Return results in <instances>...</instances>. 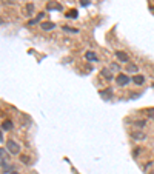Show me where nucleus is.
I'll return each mask as SVG.
<instances>
[{
    "instance_id": "f257e3e1",
    "label": "nucleus",
    "mask_w": 154,
    "mask_h": 174,
    "mask_svg": "<svg viewBox=\"0 0 154 174\" xmlns=\"http://www.w3.org/2000/svg\"><path fill=\"white\" fill-rule=\"evenodd\" d=\"M6 149H8V153H11V154H19V153H20V146H19V143L14 142L12 139L6 142Z\"/></svg>"
},
{
    "instance_id": "f03ea898",
    "label": "nucleus",
    "mask_w": 154,
    "mask_h": 174,
    "mask_svg": "<svg viewBox=\"0 0 154 174\" xmlns=\"http://www.w3.org/2000/svg\"><path fill=\"white\" fill-rule=\"evenodd\" d=\"M116 80H117V83H119L120 87H123V85H126V83L129 82V77H128V76H123V74H119Z\"/></svg>"
},
{
    "instance_id": "7ed1b4c3",
    "label": "nucleus",
    "mask_w": 154,
    "mask_h": 174,
    "mask_svg": "<svg viewBox=\"0 0 154 174\" xmlns=\"http://www.w3.org/2000/svg\"><path fill=\"white\" fill-rule=\"evenodd\" d=\"M46 9H48V11H54V9L60 11V9H62V5H60V3H54V2H49V3L46 5Z\"/></svg>"
},
{
    "instance_id": "20e7f679",
    "label": "nucleus",
    "mask_w": 154,
    "mask_h": 174,
    "mask_svg": "<svg viewBox=\"0 0 154 174\" xmlns=\"http://www.w3.org/2000/svg\"><path fill=\"white\" fill-rule=\"evenodd\" d=\"M116 57L120 60V62H128V56H126V52H123V51H116Z\"/></svg>"
},
{
    "instance_id": "39448f33",
    "label": "nucleus",
    "mask_w": 154,
    "mask_h": 174,
    "mask_svg": "<svg viewBox=\"0 0 154 174\" xmlns=\"http://www.w3.org/2000/svg\"><path fill=\"white\" fill-rule=\"evenodd\" d=\"M133 82H134L136 85H143V82H145V76H142V74H136V76L133 77Z\"/></svg>"
},
{
    "instance_id": "423d86ee",
    "label": "nucleus",
    "mask_w": 154,
    "mask_h": 174,
    "mask_svg": "<svg viewBox=\"0 0 154 174\" xmlns=\"http://www.w3.org/2000/svg\"><path fill=\"white\" fill-rule=\"evenodd\" d=\"M54 23L52 22H45V23H42V29H45V31H51V29H54Z\"/></svg>"
},
{
    "instance_id": "0eeeda50",
    "label": "nucleus",
    "mask_w": 154,
    "mask_h": 174,
    "mask_svg": "<svg viewBox=\"0 0 154 174\" xmlns=\"http://www.w3.org/2000/svg\"><path fill=\"white\" fill-rule=\"evenodd\" d=\"M102 76H103L105 79H108V80H111V79H113V73H111L110 69H106V68H103V69H102Z\"/></svg>"
},
{
    "instance_id": "6e6552de",
    "label": "nucleus",
    "mask_w": 154,
    "mask_h": 174,
    "mask_svg": "<svg viewBox=\"0 0 154 174\" xmlns=\"http://www.w3.org/2000/svg\"><path fill=\"white\" fill-rule=\"evenodd\" d=\"M137 69H139V68H137V65H134V63H128V65H126V71H128V73H137Z\"/></svg>"
},
{
    "instance_id": "1a4fd4ad",
    "label": "nucleus",
    "mask_w": 154,
    "mask_h": 174,
    "mask_svg": "<svg viewBox=\"0 0 154 174\" xmlns=\"http://www.w3.org/2000/svg\"><path fill=\"white\" fill-rule=\"evenodd\" d=\"M77 14H79V12H77V9H70L65 16H66V19H76Z\"/></svg>"
},
{
    "instance_id": "9d476101",
    "label": "nucleus",
    "mask_w": 154,
    "mask_h": 174,
    "mask_svg": "<svg viewBox=\"0 0 154 174\" xmlns=\"http://www.w3.org/2000/svg\"><path fill=\"white\" fill-rule=\"evenodd\" d=\"M131 137H133L134 140H142V139H145V134H143V132H133Z\"/></svg>"
},
{
    "instance_id": "9b49d317",
    "label": "nucleus",
    "mask_w": 154,
    "mask_h": 174,
    "mask_svg": "<svg viewBox=\"0 0 154 174\" xmlns=\"http://www.w3.org/2000/svg\"><path fill=\"white\" fill-rule=\"evenodd\" d=\"M86 59H88V60H93V62L99 60V57H97L94 52H91V51H88V52H86Z\"/></svg>"
},
{
    "instance_id": "f8f14e48",
    "label": "nucleus",
    "mask_w": 154,
    "mask_h": 174,
    "mask_svg": "<svg viewBox=\"0 0 154 174\" xmlns=\"http://www.w3.org/2000/svg\"><path fill=\"white\" fill-rule=\"evenodd\" d=\"M2 128H3V130H11V128H12V122H11V120H5V122H3V125H2Z\"/></svg>"
},
{
    "instance_id": "ddd939ff",
    "label": "nucleus",
    "mask_w": 154,
    "mask_h": 174,
    "mask_svg": "<svg viewBox=\"0 0 154 174\" xmlns=\"http://www.w3.org/2000/svg\"><path fill=\"white\" fill-rule=\"evenodd\" d=\"M145 125H147L145 120H136V122H134V127H136V128H140V130H142Z\"/></svg>"
},
{
    "instance_id": "4468645a",
    "label": "nucleus",
    "mask_w": 154,
    "mask_h": 174,
    "mask_svg": "<svg viewBox=\"0 0 154 174\" xmlns=\"http://www.w3.org/2000/svg\"><path fill=\"white\" fill-rule=\"evenodd\" d=\"M20 162L25 163V165H29V163H31V159H29L28 156H22V157H20Z\"/></svg>"
},
{
    "instance_id": "2eb2a0df",
    "label": "nucleus",
    "mask_w": 154,
    "mask_h": 174,
    "mask_svg": "<svg viewBox=\"0 0 154 174\" xmlns=\"http://www.w3.org/2000/svg\"><path fill=\"white\" fill-rule=\"evenodd\" d=\"M100 96H102V97H105V99H108V97L111 96V88H110V89H106V91H100Z\"/></svg>"
},
{
    "instance_id": "dca6fc26",
    "label": "nucleus",
    "mask_w": 154,
    "mask_h": 174,
    "mask_svg": "<svg viewBox=\"0 0 154 174\" xmlns=\"http://www.w3.org/2000/svg\"><path fill=\"white\" fill-rule=\"evenodd\" d=\"M0 157L3 159V162H6V160H8V154H6V153H5V149H2V148H0Z\"/></svg>"
},
{
    "instance_id": "f3484780",
    "label": "nucleus",
    "mask_w": 154,
    "mask_h": 174,
    "mask_svg": "<svg viewBox=\"0 0 154 174\" xmlns=\"http://www.w3.org/2000/svg\"><path fill=\"white\" fill-rule=\"evenodd\" d=\"M63 29H65V31H68V33H74V34H77V33H79V29L70 28V26H63Z\"/></svg>"
},
{
    "instance_id": "a211bd4d",
    "label": "nucleus",
    "mask_w": 154,
    "mask_h": 174,
    "mask_svg": "<svg viewBox=\"0 0 154 174\" xmlns=\"http://www.w3.org/2000/svg\"><path fill=\"white\" fill-rule=\"evenodd\" d=\"M147 114H148V117H150V119H153V120H154V108L147 109Z\"/></svg>"
},
{
    "instance_id": "6ab92c4d",
    "label": "nucleus",
    "mask_w": 154,
    "mask_h": 174,
    "mask_svg": "<svg viewBox=\"0 0 154 174\" xmlns=\"http://www.w3.org/2000/svg\"><path fill=\"white\" fill-rule=\"evenodd\" d=\"M26 8H28V12H29V14H33V11H34V6H33V5L29 3V5L26 6Z\"/></svg>"
},
{
    "instance_id": "aec40b11",
    "label": "nucleus",
    "mask_w": 154,
    "mask_h": 174,
    "mask_svg": "<svg viewBox=\"0 0 154 174\" xmlns=\"http://www.w3.org/2000/svg\"><path fill=\"white\" fill-rule=\"evenodd\" d=\"M88 3H89V0H80V5H82V6H86Z\"/></svg>"
},
{
    "instance_id": "412c9836",
    "label": "nucleus",
    "mask_w": 154,
    "mask_h": 174,
    "mask_svg": "<svg viewBox=\"0 0 154 174\" xmlns=\"http://www.w3.org/2000/svg\"><path fill=\"white\" fill-rule=\"evenodd\" d=\"M43 16H45L43 12H38V16H37V17H36V20H37V22H38L40 19H43Z\"/></svg>"
},
{
    "instance_id": "4be33fe9",
    "label": "nucleus",
    "mask_w": 154,
    "mask_h": 174,
    "mask_svg": "<svg viewBox=\"0 0 154 174\" xmlns=\"http://www.w3.org/2000/svg\"><path fill=\"white\" fill-rule=\"evenodd\" d=\"M3 140V134H2V131H0V142Z\"/></svg>"
},
{
    "instance_id": "5701e85b",
    "label": "nucleus",
    "mask_w": 154,
    "mask_h": 174,
    "mask_svg": "<svg viewBox=\"0 0 154 174\" xmlns=\"http://www.w3.org/2000/svg\"><path fill=\"white\" fill-rule=\"evenodd\" d=\"M12 174H19V173H12Z\"/></svg>"
}]
</instances>
